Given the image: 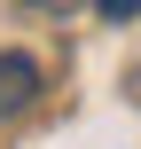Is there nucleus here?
I'll return each mask as SVG.
<instances>
[{
  "instance_id": "f257e3e1",
  "label": "nucleus",
  "mask_w": 141,
  "mask_h": 149,
  "mask_svg": "<svg viewBox=\"0 0 141 149\" xmlns=\"http://www.w3.org/2000/svg\"><path fill=\"white\" fill-rule=\"evenodd\" d=\"M31 102H39V63L31 55H0V118H16Z\"/></svg>"
},
{
  "instance_id": "f03ea898",
  "label": "nucleus",
  "mask_w": 141,
  "mask_h": 149,
  "mask_svg": "<svg viewBox=\"0 0 141 149\" xmlns=\"http://www.w3.org/2000/svg\"><path fill=\"white\" fill-rule=\"evenodd\" d=\"M94 8H102L110 24H126V16H141V0H94Z\"/></svg>"
},
{
  "instance_id": "7ed1b4c3",
  "label": "nucleus",
  "mask_w": 141,
  "mask_h": 149,
  "mask_svg": "<svg viewBox=\"0 0 141 149\" xmlns=\"http://www.w3.org/2000/svg\"><path fill=\"white\" fill-rule=\"evenodd\" d=\"M31 8H47V16H63V8H71V0H31Z\"/></svg>"
}]
</instances>
